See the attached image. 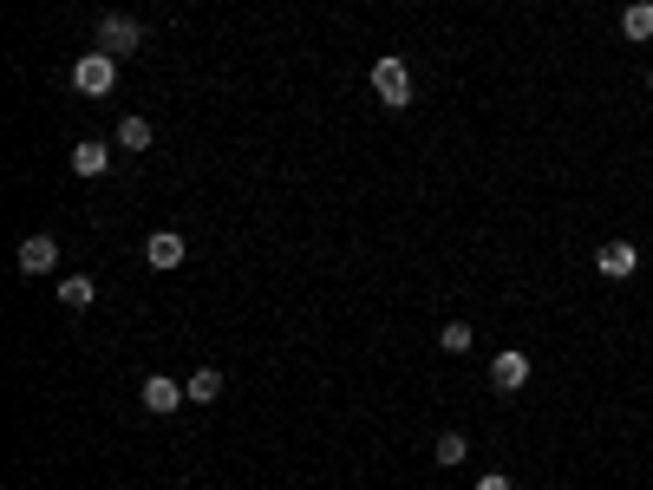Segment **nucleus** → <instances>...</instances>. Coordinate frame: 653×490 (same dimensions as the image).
<instances>
[{"label": "nucleus", "instance_id": "f257e3e1", "mask_svg": "<svg viewBox=\"0 0 653 490\" xmlns=\"http://www.w3.org/2000/svg\"><path fill=\"white\" fill-rule=\"evenodd\" d=\"M144 20H131V14H105L98 20V53H112V59H125V53H144Z\"/></svg>", "mask_w": 653, "mask_h": 490}, {"label": "nucleus", "instance_id": "f03ea898", "mask_svg": "<svg viewBox=\"0 0 653 490\" xmlns=\"http://www.w3.org/2000/svg\"><path fill=\"white\" fill-rule=\"evenodd\" d=\"M373 92H379V105H392V112H405V105H412V72H405L399 53L373 59Z\"/></svg>", "mask_w": 653, "mask_h": 490}, {"label": "nucleus", "instance_id": "7ed1b4c3", "mask_svg": "<svg viewBox=\"0 0 653 490\" xmlns=\"http://www.w3.org/2000/svg\"><path fill=\"white\" fill-rule=\"evenodd\" d=\"M112 85H118V59H112V53H98V46L79 59V66H72V92H85V98H105Z\"/></svg>", "mask_w": 653, "mask_h": 490}, {"label": "nucleus", "instance_id": "20e7f679", "mask_svg": "<svg viewBox=\"0 0 653 490\" xmlns=\"http://www.w3.org/2000/svg\"><path fill=\"white\" fill-rule=\"evenodd\" d=\"M183 406H190V386H183V379H170V373H151V379H144V412L170 419V412H183Z\"/></svg>", "mask_w": 653, "mask_h": 490}, {"label": "nucleus", "instance_id": "39448f33", "mask_svg": "<svg viewBox=\"0 0 653 490\" xmlns=\"http://www.w3.org/2000/svg\"><path fill=\"white\" fill-rule=\"evenodd\" d=\"M14 262H20V275H53V268H59V242L53 236H27L14 249Z\"/></svg>", "mask_w": 653, "mask_h": 490}, {"label": "nucleus", "instance_id": "423d86ee", "mask_svg": "<svg viewBox=\"0 0 653 490\" xmlns=\"http://www.w3.org/2000/svg\"><path fill=\"white\" fill-rule=\"evenodd\" d=\"M490 386L497 392H523L529 386V353H497V360H490Z\"/></svg>", "mask_w": 653, "mask_h": 490}, {"label": "nucleus", "instance_id": "0eeeda50", "mask_svg": "<svg viewBox=\"0 0 653 490\" xmlns=\"http://www.w3.org/2000/svg\"><path fill=\"white\" fill-rule=\"evenodd\" d=\"M595 268H601L608 281H627V275L640 268V249H634V242H608V249H595Z\"/></svg>", "mask_w": 653, "mask_h": 490}, {"label": "nucleus", "instance_id": "6e6552de", "mask_svg": "<svg viewBox=\"0 0 653 490\" xmlns=\"http://www.w3.org/2000/svg\"><path fill=\"white\" fill-rule=\"evenodd\" d=\"M72 170H79V177H105V170H112V144H98V138L72 144Z\"/></svg>", "mask_w": 653, "mask_h": 490}, {"label": "nucleus", "instance_id": "1a4fd4ad", "mask_svg": "<svg viewBox=\"0 0 653 490\" xmlns=\"http://www.w3.org/2000/svg\"><path fill=\"white\" fill-rule=\"evenodd\" d=\"M144 262H151V268H177L183 262V236H177V229H157V236L144 242Z\"/></svg>", "mask_w": 653, "mask_h": 490}, {"label": "nucleus", "instance_id": "9d476101", "mask_svg": "<svg viewBox=\"0 0 653 490\" xmlns=\"http://www.w3.org/2000/svg\"><path fill=\"white\" fill-rule=\"evenodd\" d=\"M183 386H190V406H209V399H223V373H216V366H196Z\"/></svg>", "mask_w": 653, "mask_h": 490}, {"label": "nucleus", "instance_id": "9b49d317", "mask_svg": "<svg viewBox=\"0 0 653 490\" xmlns=\"http://www.w3.org/2000/svg\"><path fill=\"white\" fill-rule=\"evenodd\" d=\"M621 40H653V0H634L621 14Z\"/></svg>", "mask_w": 653, "mask_h": 490}, {"label": "nucleus", "instance_id": "f8f14e48", "mask_svg": "<svg viewBox=\"0 0 653 490\" xmlns=\"http://www.w3.org/2000/svg\"><path fill=\"white\" fill-rule=\"evenodd\" d=\"M59 301H66L72 314H85V308H92V275H66V281H59Z\"/></svg>", "mask_w": 653, "mask_h": 490}, {"label": "nucleus", "instance_id": "ddd939ff", "mask_svg": "<svg viewBox=\"0 0 653 490\" xmlns=\"http://www.w3.org/2000/svg\"><path fill=\"white\" fill-rule=\"evenodd\" d=\"M431 458H438V464H451V471H458V464L471 458V445H464V432H445V438H438V451H431Z\"/></svg>", "mask_w": 653, "mask_h": 490}, {"label": "nucleus", "instance_id": "4468645a", "mask_svg": "<svg viewBox=\"0 0 653 490\" xmlns=\"http://www.w3.org/2000/svg\"><path fill=\"white\" fill-rule=\"evenodd\" d=\"M118 144H125V151H151V125H144V118H125V125H118Z\"/></svg>", "mask_w": 653, "mask_h": 490}, {"label": "nucleus", "instance_id": "2eb2a0df", "mask_svg": "<svg viewBox=\"0 0 653 490\" xmlns=\"http://www.w3.org/2000/svg\"><path fill=\"white\" fill-rule=\"evenodd\" d=\"M438 347H445V353H471V327H464V321H445V327H438Z\"/></svg>", "mask_w": 653, "mask_h": 490}, {"label": "nucleus", "instance_id": "dca6fc26", "mask_svg": "<svg viewBox=\"0 0 653 490\" xmlns=\"http://www.w3.org/2000/svg\"><path fill=\"white\" fill-rule=\"evenodd\" d=\"M477 490H510V477H503V471H490V477H477Z\"/></svg>", "mask_w": 653, "mask_h": 490}, {"label": "nucleus", "instance_id": "f3484780", "mask_svg": "<svg viewBox=\"0 0 653 490\" xmlns=\"http://www.w3.org/2000/svg\"><path fill=\"white\" fill-rule=\"evenodd\" d=\"M647 92H653V72H647Z\"/></svg>", "mask_w": 653, "mask_h": 490}]
</instances>
